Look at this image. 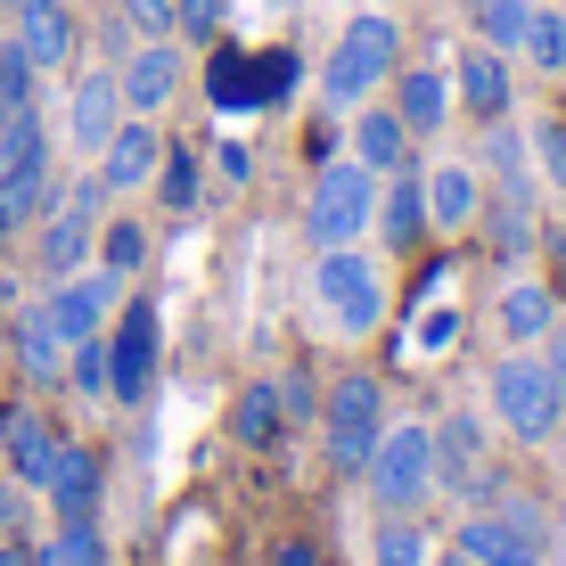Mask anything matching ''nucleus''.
I'll list each match as a JSON object with an SVG mask.
<instances>
[{"label":"nucleus","instance_id":"obj_50","mask_svg":"<svg viewBox=\"0 0 566 566\" xmlns=\"http://www.w3.org/2000/svg\"><path fill=\"white\" fill-rule=\"evenodd\" d=\"M0 17H9V0H0Z\"/></svg>","mask_w":566,"mask_h":566},{"label":"nucleus","instance_id":"obj_15","mask_svg":"<svg viewBox=\"0 0 566 566\" xmlns=\"http://www.w3.org/2000/svg\"><path fill=\"white\" fill-rule=\"evenodd\" d=\"M452 99L476 115V124H501V115L517 107V57H501V50L468 42V50L452 57Z\"/></svg>","mask_w":566,"mask_h":566},{"label":"nucleus","instance_id":"obj_42","mask_svg":"<svg viewBox=\"0 0 566 566\" xmlns=\"http://www.w3.org/2000/svg\"><path fill=\"white\" fill-rule=\"evenodd\" d=\"M0 534H25V484L0 468Z\"/></svg>","mask_w":566,"mask_h":566},{"label":"nucleus","instance_id":"obj_44","mask_svg":"<svg viewBox=\"0 0 566 566\" xmlns=\"http://www.w3.org/2000/svg\"><path fill=\"white\" fill-rule=\"evenodd\" d=\"M452 337H460V321H452V312H436V321L419 328V345H427V354H436V345H452Z\"/></svg>","mask_w":566,"mask_h":566},{"label":"nucleus","instance_id":"obj_28","mask_svg":"<svg viewBox=\"0 0 566 566\" xmlns=\"http://www.w3.org/2000/svg\"><path fill=\"white\" fill-rule=\"evenodd\" d=\"M468 9V33H476L484 50L517 57L525 50V25H534V0H460Z\"/></svg>","mask_w":566,"mask_h":566},{"label":"nucleus","instance_id":"obj_21","mask_svg":"<svg viewBox=\"0 0 566 566\" xmlns=\"http://www.w3.org/2000/svg\"><path fill=\"white\" fill-rule=\"evenodd\" d=\"M345 156H354V165H369V172L386 181V172H411V165H419V140L402 132L395 107L369 99V107H354V124H345Z\"/></svg>","mask_w":566,"mask_h":566},{"label":"nucleus","instance_id":"obj_31","mask_svg":"<svg viewBox=\"0 0 566 566\" xmlns=\"http://www.w3.org/2000/svg\"><path fill=\"white\" fill-rule=\"evenodd\" d=\"M525 66H542V74H566V9L558 0H534V25H525Z\"/></svg>","mask_w":566,"mask_h":566},{"label":"nucleus","instance_id":"obj_24","mask_svg":"<svg viewBox=\"0 0 566 566\" xmlns=\"http://www.w3.org/2000/svg\"><path fill=\"white\" fill-rule=\"evenodd\" d=\"M419 181H427V222H436V239H460V230H476V206H484L476 165L443 156V165H419Z\"/></svg>","mask_w":566,"mask_h":566},{"label":"nucleus","instance_id":"obj_1","mask_svg":"<svg viewBox=\"0 0 566 566\" xmlns=\"http://www.w3.org/2000/svg\"><path fill=\"white\" fill-rule=\"evenodd\" d=\"M395 66H402V17L395 9H354L337 25V42H328L321 57V107H369L386 83H395Z\"/></svg>","mask_w":566,"mask_h":566},{"label":"nucleus","instance_id":"obj_9","mask_svg":"<svg viewBox=\"0 0 566 566\" xmlns=\"http://www.w3.org/2000/svg\"><path fill=\"white\" fill-rule=\"evenodd\" d=\"M436 484L460 501H493L501 493V468H493V443H484V419L476 411H443L436 427Z\"/></svg>","mask_w":566,"mask_h":566},{"label":"nucleus","instance_id":"obj_8","mask_svg":"<svg viewBox=\"0 0 566 566\" xmlns=\"http://www.w3.org/2000/svg\"><path fill=\"white\" fill-rule=\"evenodd\" d=\"M287 83H296V50H230L213 42V66H206V99L222 115H255V107H280Z\"/></svg>","mask_w":566,"mask_h":566},{"label":"nucleus","instance_id":"obj_30","mask_svg":"<svg viewBox=\"0 0 566 566\" xmlns=\"http://www.w3.org/2000/svg\"><path fill=\"white\" fill-rule=\"evenodd\" d=\"M427 558H436L427 525H411V517H386V525H369V566H427Z\"/></svg>","mask_w":566,"mask_h":566},{"label":"nucleus","instance_id":"obj_12","mask_svg":"<svg viewBox=\"0 0 566 566\" xmlns=\"http://www.w3.org/2000/svg\"><path fill=\"white\" fill-rule=\"evenodd\" d=\"M115 124H124V83H115V66H83L74 91H66V148L99 156L115 140Z\"/></svg>","mask_w":566,"mask_h":566},{"label":"nucleus","instance_id":"obj_7","mask_svg":"<svg viewBox=\"0 0 566 566\" xmlns=\"http://www.w3.org/2000/svg\"><path fill=\"white\" fill-rule=\"evenodd\" d=\"M361 484H369V501H378L386 517H411L427 493H436V436H427V419H386V436H378V452H369L361 468Z\"/></svg>","mask_w":566,"mask_h":566},{"label":"nucleus","instance_id":"obj_37","mask_svg":"<svg viewBox=\"0 0 566 566\" xmlns=\"http://www.w3.org/2000/svg\"><path fill=\"white\" fill-rule=\"evenodd\" d=\"M115 17L132 25V42H172V0H115Z\"/></svg>","mask_w":566,"mask_h":566},{"label":"nucleus","instance_id":"obj_48","mask_svg":"<svg viewBox=\"0 0 566 566\" xmlns=\"http://www.w3.org/2000/svg\"><path fill=\"white\" fill-rule=\"evenodd\" d=\"M0 271H9V230H0Z\"/></svg>","mask_w":566,"mask_h":566},{"label":"nucleus","instance_id":"obj_27","mask_svg":"<svg viewBox=\"0 0 566 566\" xmlns=\"http://www.w3.org/2000/svg\"><path fill=\"white\" fill-rule=\"evenodd\" d=\"M148 189H156V206H165V213H198V189H206V156H198V140H165Z\"/></svg>","mask_w":566,"mask_h":566},{"label":"nucleus","instance_id":"obj_22","mask_svg":"<svg viewBox=\"0 0 566 566\" xmlns=\"http://www.w3.org/2000/svg\"><path fill=\"white\" fill-rule=\"evenodd\" d=\"M558 287L551 280H534V271H510L501 280V296H493V328H501V345H542L551 337V321H558Z\"/></svg>","mask_w":566,"mask_h":566},{"label":"nucleus","instance_id":"obj_13","mask_svg":"<svg viewBox=\"0 0 566 566\" xmlns=\"http://www.w3.org/2000/svg\"><path fill=\"white\" fill-rule=\"evenodd\" d=\"M189 57L181 42H132L124 57H115V83H124V115H165L172 91H181Z\"/></svg>","mask_w":566,"mask_h":566},{"label":"nucleus","instance_id":"obj_14","mask_svg":"<svg viewBox=\"0 0 566 566\" xmlns=\"http://www.w3.org/2000/svg\"><path fill=\"white\" fill-rule=\"evenodd\" d=\"M9 42L42 74H57V66H74V50H83V25H74L66 0H9Z\"/></svg>","mask_w":566,"mask_h":566},{"label":"nucleus","instance_id":"obj_46","mask_svg":"<svg viewBox=\"0 0 566 566\" xmlns=\"http://www.w3.org/2000/svg\"><path fill=\"white\" fill-rule=\"evenodd\" d=\"M542 247H551V263H558V280H551V287L566 296V230H542Z\"/></svg>","mask_w":566,"mask_h":566},{"label":"nucleus","instance_id":"obj_25","mask_svg":"<svg viewBox=\"0 0 566 566\" xmlns=\"http://www.w3.org/2000/svg\"><path fill=\"white\" fill-rule=\"evenodd\" d=\"M57 206V172H50V156H25V165H0V230H33L42 213Z\"/></svg>","mask_w":566,"mask_h":566},{"label":"nucleus","instance_id":"obj_23","mask_svg":"<svg viewBox=\"0 0 566 566\" xmlns=\"http://www.w3.org/2000/svg\"><path fill=\"white\" fill-rule=\"evenodd\" d=\"M42 501H50V517H99V501H107V460L91 452V443H57V468H50Z\"/></svg>","mask_w":566,"mask_h":566},{"label":"nucleus","instance_id":"obj_40","mask_svg":"<svg viewBox=\"0 0 566 566\" xmlns=\"http://www.w3.org/2000/svg\"><path fill=\"white\" fill-rule=\"evenodd\" d=\"M263 566H328V558H321V542H312V534H280Z\"/></svg>","mask_w":566,"mask_h":566},{"label":"nucleus","instance_id":"obj_11","mask_svg":"<svg viewBox=\"0 0 566 566\" xmlns=\"http://www.w3.org/2000/svg\"><path fill=\"white\" fill-rule=\"evenodd\" d=\"M57 427H50V411L42 402H0V468H9L25 493H42L50 484V468H57Z\"/></svg>","mask_w":566,"mask_h":566},{"label":"nucleus","instance_id":"obj_34","mask_svg":"<svg viewBox=\"0 0 566 566\" xmlns=\"http://www.w3.org/2000/svg\"><path fill=\"white\" fill-rule=\"evenodd\" d=\"M66 386H74L83 402H107V337L66 345Z\"/></svg>","mask_w":566,"mask_h":566},{"label":"nucleus","instance_id":"obj_4","mask_svg":"<svg viewBox=\"0 0 566 566\" xmlns=\"http://www.w3.org/2000/svg\"><path fill=\"white\" fill-rule=\"evenodd\" d=\"M378 213V172L354 165V156H328L312 165V189H304V239L312 247H354Z\"/></svg>","mask_w":566,"mask_h":566},{"label":"nucleus","instance_id":"obj_19","mask_svg":"<svg viewBox=\"0 0 566 566\" xmlns=\"http://www.w3.org/2000/svg\"><path fill=\"white\" fill-rule=\"evenodd\" d=\"M386 91H395V99H386V107H395L402 115V132H411V140L427 148V140H443V124H452V74H443V66H395V83H386Z\"/></svg>","mask_w":566,"mask_h":566},{"label":"nucleus","instance_id":"obj_3","mask_svg":"<svg viewBox=\"0 0 566 566\" xmlns=\"http://www.w3.org/2000/svg\"><path fill=\"white\" fill-rule=\"evenodd\" d=\"M312 304L337 321V337H378L386 321V271L361 247H312Z\"/></svg>","mask_w":566,"mask_h":566},{"label":"nucleus","instance_id":"obj_39","mask_svg":"<svg viewBox=\"0 0 566 566\" xmlns=\"http://www.w3.org/2000/svg\"><path fill=\"white\" fill-rule=\"evenodd\" d=\"M213 172H222L230 189H247V181H255V148H247V140H213Z\"/></svg>","mask_w":566,"mask_h":566},{"label":"nucleus","instance_id":"obj_26","mask_svg":"<svg viewBox=\"0 0 566 566\" xmlns=\"http://www.w3.org/2000/svg\"><path fill=\"white\" fill-rule=\"evenodd\" d=\"M230 436H239L247 452H271V443L287 436V402H280V378H255L239 402H230Z\"/></svg>","mask_w":566,"mask_h":566},{"label":"nucleus","instance_id":"obj_33","mask_svg":"<svg viewBox=\"0 0 566 566\" xmlns=\"http://www.w3.org/2000/svg\"><path fill=\"white\" fill-rule=\"evenodd\" d=\"M525 156H534V165H542V181H551L558 198H566V107H551L534 132H525Z\"/></svg>","mask_w":566,"mask_h":566},{"label":"nucleus","instance_id":"obj_38","mask_svg":"<svg viewBox=\"0 0 566 566\" xmlns=\"http://www.w3.org/2000/svg\"><path fill=\"white\" fill-rule=\"evenodd\" d=\"M280 402H287V427L321 419V386H312V369H287V378H280Z\"/></svg>","mask_w":566,"mask_h":566},{"label":"nucleus","instance_id":"obj_43","mask_svg":"<svg viewBox=\"0 0 566 566\" xmlns=\"http://www.w3.org/2000/svg\"><path fill=\"white\" fill-rule=\"evenodd\" d=\"M542 369L558 378V395H566V312L551 321V337H542Z\"/></svg>","mask_w":566,"mask_h":566},{"label":"nucleus","instance_id":"obj_6","mask_svg":"<svg viewBox=\"0 0 566 566\" xmlns=\"http://www.w3.org/2000/svg\"><path fill=\"white\" fill-rule=\"evenodd\" d=\"M378 436H386V386L369 378V369H345V378L321 395V443H328V468H337V476H361L369 452H378Z\"/></svg>","mask_w":566,"mask_h":566},{"label":"nucleus","instance_id":"obj_17","mask_svg":"<svg viewBox=\"0 0 566 566\" xmlns=\"http://www.w3.org/2000/svg\"><path fill=\"white\" fill-rule=\"evenodd\" d=\"M378 255H419L427 239H436V222H427V181H419V165L411 172H386L378 181Z\"/></svg>","mask_w":566,"mask_h":566},{"label":"nucleus","instance_id":"obj_10","mask_svg":"<svg viewBox=\"0 0 566 566\" xmlns=\"http://www.w3.org/2000/svg\"><path fill=\"white\" fill-rule=\"evenodd\" d=\"M452 551L468 566H542L551 558V534H534V525H517L501 501H484V510H468L452 525Z\"/></svg>","mask_w":566,"mask_h":566},{"label":"nucleus","instance_id":"obj_16","mask_svg":"<svg viewBox=\"0 0 566 566\" xmlns=\"http://www.w3.org/2000/svg\"><path fill=\"white\" fill-rule=\"evenodd\" d=\"M476 230H484V247H493V263H534V247H542L534 181H501L493 198L476 206Z\"/></svg>","mask_w":566,"mask_h":566},{"label":"nucleus","instance_id":"obj_36","mask_svg":"<svg viewBox=\"0 0 566 566\" xmlns=\"http://www.w3.org/2000/svg\"><path fill=\"white\" fill-rule=\"evenodd\" d=\"M484 165H493L501 181H525V165H534V156H525V132L510 124V115H501V124H484Z\"/></svg>","mask_w":566,"mask_h":566},{"label":"nucleus","instance_id":"obj_18","mask_svg":"<svg viewBox=\"0 0 566 566\" xmlns=\"http://www.w3.org/2000/svg\"><path fill=\"white\" fill-rule=\"evenodd\" d=\"M156 156H165V132H156V115H124V124H115V140L91 156V172L107 181V198H132V189L156 181Z\"/></svg>","mask_w":566,"mask_h":566},{"label":"nucleus","instance_id":"obj_41","mask_svg":"<svg viewBox=\"0 0 566 566\" xmlns=\"http://www.w3.org/2000/svg\"><path fill=\"white\" fill-rule=\"evenodd\" d=\"M328 156H345V148H337V124H328V115H312V124H304V165H328Z\"/></svg>","mask_w":566,"mask_h":566},{"label":"nucleus","instance_id":"obj_47","mask_svg":"<svg viewBox=\"0 0 566 566\" xmlns=\"http://www.w3.org/2000/svg\"><path fill=\"white\" fill-rule=\"evenodd\" d=\"M427 566H468V558H460V551H443V558H427Z\"/></svg>","mask_w":566,"mask_h":566},{"label":"nucleus","instance_id":"obj_49","mask_svg":"<svg viewBox=\"0 0 566 566\" xmlns=\"http://www.w3.org/2000/svg\"><path fill=\"white\" fill-rule=\"evenodd\" d=\"M9 115H17V107H0V132H9Z\"/></svg>","mask_w":566,"mask_h":566},{"label":"nucleus","instance_id":"obj_2","mask_svg":"<svg viewBox=\"0 0 566 566\" xmlns=\"http://www.w3.org/2000/svg\"><path fill=\"white\" fill-rule=\"evenodd\" d=\"M484 411H493L501 436H517V443H551V436H558V419H566V395H558L551 369H542V354L510 345V354L484 369Z\"/></svg>","mask_w":566,"mask_h":566},{"label":"nucleus","instance_id":"obj_20","mask_svg":"<svg viewBox=\"0 0 566 566\" xmlns=\"http://www.w3.org/2000/svg\"><path fill=\"white\" fill-rule=\"evenodd\" d=\"M9 354H17V378H25L33 395H57V386H66V337L50 328L42 296L17 304V321H9Z\"/></svg>","mask_w":566,"mask_h":566},{"label":"nucleus","instance_id":"obj_29","mask_svg":"<svg viewBox=\"0 0 566 566\" xmlns=\"http://www.w3.org/2000/svg\"><path fill=\"white\" fill-rule=\"evenodd\" d=\"M91 263L115 271V280H140V271H148V222H140V213H107V222H99V247H91Z\"/></svg>","mask_w":566,"mask_h":566},{"label":"nucleus","instance_id":"obj_32","mask_svg":"<svg viewBox=\"0 0 566 566\" xmlns=\"http://www.w3.org/2000/svg\"><path fill=\"white\" fill-rule=\"evenodd\" d=\"M230 33V0H172V42L181 50H213Z\"/></svg>","mask_w":566,"mask_h":566},{"label":"nucleus","instance_id":"obj_45","mask_svg":"<svg viewBox=\"0 0 566 566\" xmlns=\"http://www.w3.org/2000/svg\"><path fill=\"white\" fill-rule=\"evenodd\" d=\"M0 566H42V558H33L25 534H0Z\"/></svg>","mask_w":566,"mask_h":566},{"label":"nucleus","instance_id":"obj_35","mask_svg":"<svg viewBox=\"0 0 566 566\" xmlns=\"http://www.w3.org/2000/svg\"><path fill=\"white\" fill-rule=\"evenodd\" d=\"M33 99H42V66L17 42H0V107H33Z\"/></svg>","mask_w":566,"mask_h":566},{"label":"nucleus","instance_id":"obj_5","mask_svg":"<svg viewBox=\"0 0 566 566\" xmlns=\"http://www.w3.org/2000/svg\"><path fill=\"white\" fill-rule=\"evenodd\" d=\"M156 369H165V321L148 296H124L107 321V402L115 411H140L156 395Z\"/></svg>","mask_w":566,"mask_h":566}]
</instances>
